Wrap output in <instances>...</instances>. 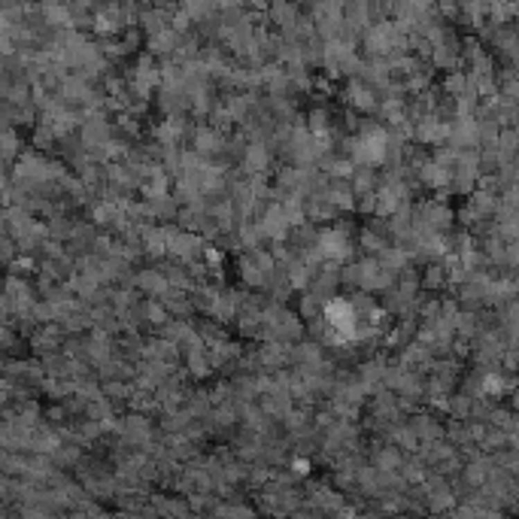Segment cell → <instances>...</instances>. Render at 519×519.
<instances>
[{
    "label": "cell",
    "instance_id": "cell-1",
    "mask_svg": "<svg viewBox=\"0 0 519 519\" xmlns=\"http://www.w3.org/2000/svg\"><path fill=\"white\" fill-rule=\"evenodd\" d=\"M504 325H507V331L513 334V337H519V301H516V304H510Z\"/></svg>",
    "mask_w": 519,
    "mask_h": 519
}]
</instances>
